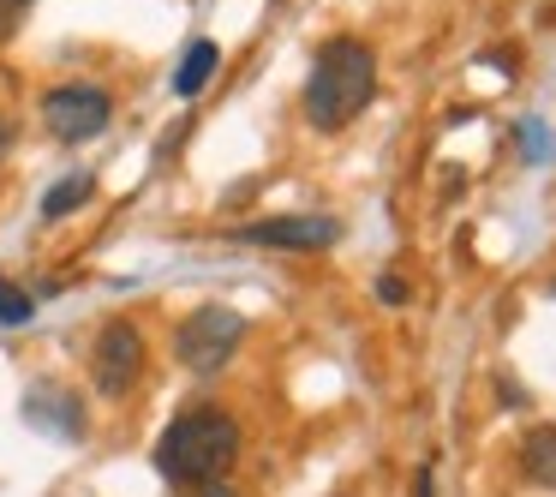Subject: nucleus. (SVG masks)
I'll return each mask as SVG.
<instances>
[{
  "label": "nucleus",
  "instance_id": "f257e3e1",
  "mask_svg": "<svg viewBox=\"0 0 556 497\" xmlns=\"http://www.w3.org/2000/svg\"><path fill=\"white\" fill-rule=\"evenodd\" d=\"M377 97V54L359 37H329L312 61L305 78V121L317 133H341L365 114V102Z\"/></svg>",
  "mask_w": 556,
  "mask_h": 497
},
{
  "label": "nucleus",
  "instance_id": "f03ea898",
  "mask_svg": "<svg viewBox=\"0 0 556 497\" xmlns=\"http://www.w3.org/2000/svg\"><path fill=\"white\" fill-rule=\"evenodd\" d=\"M240 461V425L222 408H186L156 437V473L174 485H216Z\"/></svg>",
  "mask_w": 556,
  "mask_h": 497
},
{
  "label": "nucleus",
  "instance_id": "7ed1b4c3",
  "mask_svg": "<svg viewBox=\"0 0 556 497\" xmlns=\"http://www.w3.org/2000/svg\"><path fill=\"white\" fill-rule=\"evenodd\" d=\"M240 341H245V318L233 312V306H198V312H186L180 330H174V353H180V365L198 377H216L222 365L240 353Z\"/></svg>",
  "mask_w": 556,
  "mask_h": 497
},
{
  "label": "nucleus",
  "instance_id": "20e7f679",
  "mask_svg": "<svg viewBox=\"0 0 556 497\" xmlns=\"http://www.w3.org/2000/svg\"><path fill=\"white\" fill-rule=\"evenodd\" d=\"M114 121V97L102 85H54L42 97V126H49L61 145H90L102 138Z\"/></svg>",
  "mask_w": 556,
  "mask_h": 497
},
{
  "label": "nucleus",
  "instance_id": "39448f33",
  "mask_svg": "<svg viewBox=\"0 0 556 497\" xmlns=\"http://www.w3.org/2000/svg\"><path fill=\"white\" fill-rule=\"evenodd\" d=\"M144 372V336H138L132 318H109L97 330V348H90V377H97L102 396H126Z\"/></svg>",
  "mask_w": 556,
  "mask_h": 497
},
{
  "label": "nucleus",
  "instance_id": "423d86ee",
  "mask_svg": "<svg viewBox=\"0 0 556 497\" xmlns=\"http://www.w3.org/2000/svg\"><path fill=\"white\" fill-rule=\"evenodd\" d=\"M233 240H245V246H288V252H317V246H336V240H341V222H336V216H317V210H305V216L245 222Z\"/></svg>",
  "mask_w": 556,
  "mask_h": 497
},
{
  "label": "nucleus",
  "instance_id": "0eeeda50",
  "mask_svg": "<svg viewBox=\"0 0 556 497\" xmlns=\"http://www.w3.org/2000/svg\"><path fill=\"white\" fill-rule=\"evenodd\" d=\"M25 420L42 425V432H61V437H78V432H85V413H78V401L66 396V389H30Z\"/></svg>",
  "mask_w": 556,
  "mask_h": 497
},
{
  "label": "nucleus",
  "instance_id": "6e6552de",
  "mask_svg": "<svg viewBox=\"0 0 556 497\" xmlns=\"http://www.w3.org/2000/svg\"><path fill=\"white\" fill-rule=\"evenodd\" d=\"M216 66H222V49L210 37H198L192 49L180 54V73H174V97H198V90L216 78Z\"/></svg>",
  "mask_w": 556,
  "mask_h": 497
},
{
  "label": "nucleus",
  "instance_id": "1a4fd4ad",
  "mask_svg": "<svg viewBox=\"0 0 556 497\" xmlns=\"http://www.w3.org/2000/svg\"><path fill=\"white\" fill-rule=\"evenodd\" d=\"M520 473L532 485H556V425H539V432L520 437Z\"/></svg>",
  "mask_w": 556,
  "mask_h": 497
},
{
  "label": "nucleus",
  "instance_id": "9d476101",
  "mask_svg": "<svg viewBox=\"0 0 556 497\" xmlns=\"http://www.w3.org/2000/svg\"><path fill=\"white\" fill-rule=\"evenodd\" d=\"M90 192H97V181H90V174H66V181H54V186H49V198H42V216H49V222L73 216V210L85 204Z\"/></svg>",
  "mask_w": 556,
  "mask_h": 497
},
{
  "label": "nucleus",
  "instance_id": "9b49d317",
  "mask_svg": "<svg viewBox=\"0 0 556 497\" xmlns=\"http://www.w3.org/2000/svg\"><path fill=\"white\" fill-rule=\"evenodd\" d=\"M30 318H37V294L18 288L13 276H0V330H18V324H30Z\"/></svg>",
  "mask_w": 556,
  "mask_h": 497
},
{
  "label": "nucleus",
  "instance_id": "f8f14e48",
  "mask_svg": "<svg viewBox=\"0 0 556 497\" xmlns=\"http://www.w3.org/2000/svg\"><path fill=\"white\" fill-rule=\"evenodd\" d=\"M377 300L401 306V300H407V282H401V276H377Z\"/></svg>",
  "mask_w": 556,
  "mask_h": 497
},
{
  "label": "nucleus",
  "instance_id": "ddd939ff",
  "mask_svg": "<svg viewBox=\"0 0 556 497\" xmlns=\"http://www.w3.org/2000/svg\"><path fill=\"white\" fill-rule=\"evenodd\" d=\"M18 13H25V7H18V0H0V37H13Z\"/></svg>",
  "mask_w": 556,
  "mask_h": 497
},
{
  "label": "nucleus",
  "instance_id": "4468645a",
  "mask_svg": "<svg viewBox=\"0 0 556 497\" xmlns=\"http://www.w3.org/2000/svg\"><path fill=\"white\" fill-rule=\"evenodd\" d=\"M13 138H18V126L7 121V114H0V162H7V150H13Z\"/></svg>",
  "mask_w": 556,
  "mask_h": 497
},
{
  "label": "nucleus",
  "instance_id": "2eb2a0df",
  "mask_svg": "<svg viewBox=\"0 0 556 497\" xmlns=\"http://www.w3.org/2000/svg\"><path fill=\"white\" fill-rule=\"evenodd\" d=\"M413 497H431V468H419V485H413Z\"/></svg>",
  "mask_w": 556,
  "mask_h": 497
},
{
  "label": "nucleus",
  "instance_id": "dca6fc26",
  "mask_svg": "<svg viewBox=\"0 0 556 497\" xmlns=\"http://www.w3.org/2000/svg\"><path fill=\"white\" fill-rule=\"evenodd\" d=\"M198 497H233V492H228V485L216 480V485H198Z\"/></svg>",
  "mask_w": 556,
  "mask_h": 497
},
{
  "label": "nucleus",
  "instance_id": "f3484780",
  "mask_svg": "<svg viewBox=\"0 0 556 497\" xmlns=\"http://www.w3.org/2000/svg\"><path fill=\"white\" fill-rule=\"evenodd\" d=\"M18 7H25V0H18Z\"/></svg>",
  "mask_w": 556,
  "mask_h": 497
}]
</instances>
